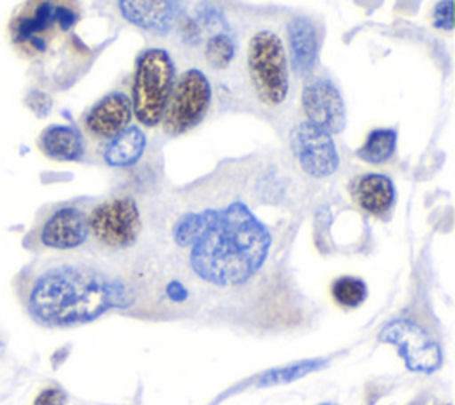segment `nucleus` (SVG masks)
<instances>
[{"label":"nucleus","instance_id":"nucleus-1","mask_svg":"<svg viewBox=\"0 0 455 405\" xmlns=\"http://www.w3.org/2000/svg\"><path fill=\"white\" fill-rule=\"evenodd\" d=\"M172 240L188 250V266L199 281L235 288L265 265L272 234L243 202L233 201L183 213L172 226Z\"/></svg>","mask_w":455,"mask_h":405},{"label":"nucleus","instance_id":"nucleus-2","mask_svg":"<svg viewBox=\"0 0 455 405\" xmlns=\"http://www.w3.org/2000/svg\"><path fill=\"white\" fill-rule=\"evenodd\" d=\"M21 295L32 320L46 327L92 322L110 309L128 307L135 298L121 275L85 259H55L37 266Z\"/></svg>","mask_w":455,"mask_h":405},{"label":"nucleus","instance_id":"nucleus-3","mask_svg":"<svg viewBox=\"0 0 455 405\" xmlns=\"http://www.w3.org/2000/svg\"><path fill=\"white\" fill-rule=\"evenodd\" d=\"M78 20L76 0H25L9 20V39L20 57L46 69L52 55L78 46L73 37Z\"/></svg>","mask_w":455,"mask_h":405},{"label":"nucleus","instance_id":"nucleus-4","mask_svg":"<svg viewBox=\"0 0 455 405\" xmlns=\"http://www.w3.org/2000/svg\"><path fill=\"white\" fill-rule=\"evenodd\" d=\"M174 83V62L167 50L149 48L135 64L132 85V110L135 119L153 128L160 124Z\"/></svg>","mask_w":455,"mask_h":405},{"label":"nucleus","instance_id":"nucleus-5","mask_svg":"<svg viewBox=\"0 0 455 405\" xmlns=\"http://www.w3.org/2000/svg\"><path fill=\"white\" fill-rule=\"evenodd\" d=\"M247 68L258 99L268 107L281 105L290 89L288 57L281 37L270 30L256 32L249 41Z\"/></svg>","mask_w":455,"mask_h":405},{"label":"nucleus","instance_id":"nucleus-6","mask_svg":"<svg viewBox=\"0 0 455 405\" xmlns=\"http://www.w3.org/2000/svg\"><path fill=\"white\" fill-rule=\"evenodd\" d=\"M89 236L105 250L119 252L133 247L142 231L139 204L130 195L110 197L87 215Z\"/></svg>","mask_w":455,"mask_h":405},{"label":"nucleus","instance_id":"nucleus-7","mask_svg":"<svg viewBox=\"0 0 455 405\" xmlns=\"http://www.w3.org/2000/svg\"><path fill=\"white\" fill-rule=\"evenodd\" d=\"M212 103V85L206 75L190 68L172 83V91L162 117V128L167 135L178 137L197 126Z\"/></svg>","mask_w":455,"mask_h":405},{"label":"nucleus","instance_id":"nucleus-8","mask_svg":"<svg viewBox=\"0 0 455 405\" xmlns=\"http://www.w3.org/2000/svg\"><path fill=\"white\" fill-rule=\"evenodd\" d=\"M379 339L395 345L405 366L412 371L434 373L443 362L439 343L414 320L395 318L387 322L380 329Z\"/></svg>","mask_w":455,"mask_h":405},{"label":"nucleus","instance_id":"nucleus-9","mask_svg":"<svg viewBox=\"0 0 455 405\" xmlns=\"http://www.w3.org/2000/svg\"><path fill=\"white\" fill-rule=\"evenodd\" d=\"M290 144L306 174L313 178H327L336 172L339 156L331 133L309 121H300L290 133Z\"/></svg>","mask_w":455,"mask_h":405},{"label":"nucleus","instance_id":"nucleus-10","mask_svg":"<svg viewBox=\"0 0 455 405\" xmlns=\"http://www.w3.org/2000/svg\"><path fill=\"white\" fill-rule=\"evenodd\" d=\"M302 110L306 121L334 135L345 128L347 114L339 89L323 76L309 80L302 89Z\"/></svg>","mask_w":455,"mask_h":405},{"label":"nucleus","instance_id":"nucleus-11","mask_svg":"<svg viewBox=\"0 0 455 405\" xmlns=\"http://www.w3.org/2000/svg\"><path fill=\"white\" fill-rule=\"evenodd\" d=\"M89 240L87 213L73 204L52 210L37 229V242L52 250H73Z\"/></svg>","mask_w":455,"mask_h":405},{"label":"nucleus","instance_id":"nucleus-12","mask_svg":"<svg viewBox=\"0 0 455 405\" xmlns=\"http://www.w3.org/2000/svg\"><path fill=\"white\" fill-rule=\"evenodd\" d=\"M133 117L132 99L119 91L108 92L84 115V130L94 140H110L121 133Z\"/></svg>","mask_w":455,"mask_h":405},{"label":"nucleus","instance_id":"nucleus-13","mask_svg":"<svg viewBox=\"0 0 455 405\" xmlns=\"http://www.w3.org/2000/svg\"><path fill=\"white\" fill-rule=\"evenodd\" d=\"M117 4L128 23L153 36L169 34L183 7V0H119Z\"/></svg>","mask_w":455,"mask_h":405},{"label":"nucleus","instance_id":"nucleus-14","mask_svg":"<svg viewBox=\"0 0 455 405\" xmlns=\"http://www.w3.org/2000/svg\"><path fill=\"white\" fill-rule=\"evenodd\" d=\"M350 194L354 202L366 213L375 217H384L395 204V185L393 181L377 172H368L359 176L350 185Z\"/></svg>","mask_w":455,"mask_h":405},{"label":"nucleus","instance_id":"nucleus-15","mask_svg":"<svg viewBox=\"0 0 455 405\" xmlns=\"http://www.w3.org/2000/svg\"><path fill=\"white\" fill-rule=\"evenodd\" d=\"M288 44L291 68L299 75H307L318 55V32L315 23L306 16H295L288 23Z\"/></svg>","mask_w":455,"mask_h":405},{"label":"nucleus","instance_id":"nucleus-16","mask_svg":"<svg viewBox=\"0 0 455 405\" xmlns=\"http://www.w3.org/2000/svg\"><path fill=\"white\" fill-rule=\"evenodd\" d=\"M41 153L57 162H78L84 158L85 146L82 133L69 124H52L37 139Z\"/></svg>","mask_w":455,"mask_h":405},{"label":"nucleus","instance_id":"nucleus-17","mask_svg":"<svg viewBox=\"0 0 455 405\" xmlns=\"http://www.w3.org/2000/svg\"><path fill=\"white\" fill-rule=\"evenodd\" d=\"M146 149V135L139 126H126L121 133L110 139L103 149V160L110 167L135 165Z\"/></svg>","mask_w":455,"mask_h":405},{"label":"nucleus","instance_id":"nucleus-18","mask_svg":"<svg viewBox=\"0 0 455 405\" xmlns=\"http://www.w3.org/2000/svg\"><path fill=\"white\" fill-rule=\"evenodd\" d=\"M396 130L393 128H377L371 130L364 140V144L355 151L357 158L363 162L379 165L387 162L396 149Z\"/></svg>","mask_w":455,"mask_h":405},{"label":"nucleus","instance_id":"nucleus-19","mask_svg":"<svg viewBox=\"0 0 455 405\" xmlns=\"http://www.w3.org/2000/svg\"><path fill=\"white\" fill-rule=\"evenodd\" d=\"M325 364H327L325 359H307V361H299V362H293V364H288V366H279V368H274V369L267 371L259 378L258 385L265 387V385L288 384V382L302 378V377H306L313 371L322 369Z\"/></svg>","mask_w":455,"mask_h":405},{"label":"nucleus","instance_id":"nucleus-20","mask_svg":"<svg viewBox=\"0 0 455 405\" xmlns=\"http://www.w3.org/2000/svg\"><path fill=\"white\" fill-rule=\"evenodd\" d=\"M331 295L338 306L354 309L359 307L368 297V286L363 279L354 275H343L332 281Z\"/></svg>","mask_w":455,"mask_h":405},{"label":"nucleus","instance_id":"nucleus-21","mask_svg":"<svg viewBox=\"0 0 455 405\" xmlns=\"http://www.w3.org/2000/svg\"><path fill=\"white\" fill-rule=\"evenodd\" d=\"M235 57V41L228 34H215L208 39L204 59L213 69H224Z\"/></svg>","mask_w":455,"mask_h":405},{"label":"nucleus","instance_id":"nucleus-22","mask_svg":"<svg viewBox=\"0 0 455 405\" xmlns=\"http://www.w3.org/2000/svg\"><path fill=\"white\" fill-rule=\"evenodd\" d=\"M434 25L443 30L453 28V0H441L434 7Z\"/></svg>","mask_w":455,"mask_h":405},{"label":"nucleus","instance_id":"nucleus-23","mask_svg":"<svg viewBox=\"0 0 455 405\" xmlns=\"http://www.w3.org/2000/svg\"><path fill=\"white\" fill-rule=\"evenodd\" d=\"M68 400L60 387H44L34 400L32 405H64Z\"/></svg>","mask_w":455,"mask_h":405},{"label":"nucleus","instance_id":"nucleus-24","mask_svg":"<svg viewBox=\"0 0 455 405\" xmlns=\"http://www.w3.org/2000/svg\"><path fill=\"white\" fill-rule=\"evenodd\" d=\"M320 405H336V403H320Z\"/></svg>","mask_w":455,"mask_h":405}]
</instances>
